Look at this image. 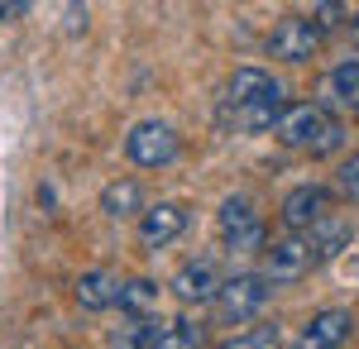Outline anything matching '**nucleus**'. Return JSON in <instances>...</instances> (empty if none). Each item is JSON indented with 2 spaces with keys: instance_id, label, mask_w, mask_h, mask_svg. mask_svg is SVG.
<instances>
[{
  "instance_id": "nucleus-3",
  "label": "nucleus",
  "mask_w": 359,
  "mask_h": 349,
  "mask_svg": "<svg viewBox=\"0 0 359 349\" xmlns=\"http://www.w3.org/2000/svg\"><path fill=\"white\" fill-rule=\"evenodd\" d=\"M326 264V254H321V244H316V235L306 230V235H287V240H278L273 249H269V264H264V282L273 287V282H302V278H311V273Z\"/></svg>"
},
{
  "instance_id": "nucleus-8",
  "label": "nucleus",
  "mask_w": 359,
  "mask_h": 349,
  "mask_svg": "<svg viewBox=\"0 0 359 349\" xmlns=\"http://www.w3.org/2000/svg\"><path fill=\"white\" fill-rule=\"evenodd\" d=\"M316 48H321V29L306 15H283L269 29V57H278V62H311Z\"/></svg>"
},
{
  "instance_id": "nucleus-12",
  "label": "nucleus",
  "mask_w": 359,
  "mask_h": 349,
  "mask_svg": "<svg viewBox=\"0 0 359 349\" xmlns=\"http://www.w3.org/2000/svg\"><path fill=\"white\" fill-rule=\"evenodd\" d=\"M120 273L111 268H86L82 278H77V287H72V296H77V306L82 311H111L115 301H120Z\"/></svg>"
},
{
  "instance_id": "nucleus-19",
  "label": "nucleus",
  "mask_w": 359,
  "mask_h": 349,
  "mask_svg": "<svg viewBox=\"0 0 359 349\" xmlns=\"http://www.w3.org/2000/svg\"><path fill=\"white\" fill-rule=\"evenodd\" d=\"M335 187H340V196H345V201H359V153H350V158L340 163Z\"/></svg>"
},
{
  "instance_id": "nucleus-5",
  "label": "nucleus",
  "mask_w": 359,
  "mask_h": 349,
  "mask_svg": "<svg viewBox=\"0 0 359 349\" xmlns=\"http://www.w3.org/2000/svg\"><path fill=\"white\" fill-rule=\"evenodd\" d=\"M125 153H130V163H139V167H168V163L182 153V139H177V130L163 125V120H139L135 130L125 135Z\"/></svg>"
},
{
  "instance_id": "nucleus-13",
  "label": "nucleus",
  "mask_w": 359,
  "mask_h": 349,
  "mask_svg": "<svg viewBox=\"0 0 359 349\" xmlns=\"http://www.w3.org/2000/svg\"><path fill=\"white\" fill-rule=\"evenodd\" d=\"M321 96H326V101H316L321 110L355 106V101H359V57H345V62L335 67L331 77H326V86H321Z\"/></svg>"
},
{
  "instance_id": "nucleus-21",
  "label": "nucleus",
  "mask_w": 359,
  "mask_h": 349,
  "mask_svg": "<svg viewBox=\"0 0 359 349\" xmlns=\"http://www.w3.org/2000/svg\"><path fill=\"white\" fill-rule=\"evenodd\" d=\"M355 39H359V20H355Z\"/></svg>"
},
{
  "instance_id": "nucleus-6",
  "label": "nucleus",
  "mask_w": 359,
  "mask_h": 349,
  "mask_svg": "<svg viewBox=\"0 0 359 349\" xmlns=\"http://www.w3.org/2000/svg\"><path fill=\"white\" fill-rule=\"evenodd\" d=\"M331 206H335V191L321 187V182H302V187H292L283 196V206H278V220L292 230V235H306V230H316L321 220H331Z\"/></svg>"
},
{
  "instance_id": "nucleus-18",
  "label": "nucleus",
  "mask_w": 359,
  "mask_h": 349,
  "mask_svg": "<svg viewBox=\"0 0 359 349\" xmlns=\"http://www.w3.org/2000/svg\"><path fill=\"white\" fill-rule=\"evenodd\" d=\"M216 349H278V330L273 325H254L245 335H230V340L216 345Z\"/></svg>"
},
{
  "instance_id": "nucleus-14",
  "label": "nucleus",
  "mask_w": 359,
  "mask_h": 349,
  "mask_svg": "<svg viewBox=\"0 0 359 349\" xmlns=\"http://www.w3.org/2000/svg\"><path fill=\"white\" fill-rule=\"evenodd\" d=\"M101 211L120 220V215H139L144 211V191H139L135 177H120V182H106L101 187Z\"/></svg>"
},
{
  "instance_id": "nucleus-20",
  "label": "nucleus",
  "mask_w": 359,
  "mask_h": 349,
  "mask_svg": "<svg viewBox=\"0 0 359 349\" xmlns=\"http://www.w3.org/2000/svg\"><path fill=\"white\" fill-rule=\"evenodd\" d=\"M20 15H29L25 0H5V5H0V25H5V20H20Z\"/></svg>"
},
{
  "instance_id": "nucleus-7",
  "label": "nucleus",
  "mask_w": 359,
  "mask_h": 349,
  "mask_svg": "<svg viewBox=\"0 0 359 349\" xmlns=\"http://www.w3.org/2000/svg\"><path fill=\"white\" fill-rule=\"evenodd\" d=\"M216 230H221L225 249L249 254V249H264V215L254 211L249 196H230L221 211H216Z\"/></svg>"
},
{
  "instance_id": "nucleus-1",
  "label": "nucleus",
  "mask_w": 359,
  "mask_h": 349,
  "mask_svg": "<svg viewBox=\"0 0 359 349\" xmlns=\"http://www.w3.org/2000/svg\"><path fill=\"white\" fill-rule=\"evenodd\" d=\"M283 106H287L283 86L264 67H235V77L225 81L221 96V125L235 135H259V130H273Z\"/></svg>"
},
{
  "instance_id": "nucleus-11",
  "label": "nucleus",
  "mask_w": 359,
  "mask_h": 349,
  "mask_svg": "<svg viewBox=\"0 0 359 349\" xmlns=\"http://www.w3.org/2000/svg\"><path fill=\"white\" fill-rule=\"evenodd\" d=\"M350 330H355V316H350L345 306H331V311H316V316L302 325V335H297L292 349H340L350 340Z\"/></svg>"
},
{
  "instance_id": "nucleus-15",
  "label": "nucleus",
  "mask_w": 359,
  "mask_h": 349,
  "mask_svg": "<svg viewBox=\"0 0 359 349\" xmlns=\"http://www.w3.org/2000/svg\"><path fill=\"white\" fill-rule=\"evenodd\" d=\"M125 316H149L154 306H158V282H149V278H130V282H120V301H115Z\"/></svg>"
},
{
  "instance_id": "nucleus-2",
  "label": "nucleus",
  "mask_w": 359,
  "mask_h": 349,
  "mask_svg": "<svg viewBox=\"0 0 359 349\" xmlns=\"http://www.w3.org/2000/svg\"><path fill=\"white\" fill-rule=\"evenodd\" d=\"M278 144L297 149V153H311V158H326L345 144V125L335 120L331 110H321L316 101H292L283 106V115L273 120Z\"/></svg>"
},
{
  "instance_id": "nucleus-16",
  "label": "nucleus",
  "mask_w": 359,
  "mask_h": 349,
  "mask_svg": "<svg viewBox=\"0 0 359 349\" xmlns=\"http://www.w3.org/2000/svg\"><path fill=\"white\" fill-rule=\"evenodd\" d=\"M154 349H206V325L201 321H168L158 330Z\"/></svg>"
},
{
  "instance_id": "nucleus-17",
  "label": "nucleus",
  "mask_w": 359,
  "mask_h": 349,
  "mask_svg": "<svg viewBox=\"0 0 359 349\" xmlns=\"http://www.w3.org/2000/svg\"><path fill=\"white\" fill-rule=\"evenodd\" d=\"M163 321L154 316H125V330H115V349H154Z\"/></svg>"
},
{
  "instance_id": "nucleus-9",
  "label": "nucleus",
  "mask_w": 359,
  "mask_h": 349,
  "mask_svg": "<svg viewBox=\"0 0 359 349\" xmlns=\"http://www.w3.org/2000/svg\"><path fill=\"white\" fill-rule=\"evenodd\" d=\"M221 268H216V259H187L182 268L172 273V296L177 301H187V306H206V301H216V292H221Z\"/></svg>"
},
{
  "instance_id": "nucleus-10",
  "label": "nucleus",
  "mask_w": 359,
  "mask_h": 349,
  "mask_svg": "<svg viewBox=\"0 0 359 349\" xmlns=\"http://www.w3.org/2000/svg\"><path fill=\"white\" fill-rule=\"evenodd\" d=\"M182 230H187V206L182 201H158V206L139 211V244L144 249H168Z\"/></svg>"
},
{
  "instance_id": "nucleus-4",
  "label": "nucleus",
  "mask_w": 359,
  "mask_h": 349,
  "mask_svg": "<svg viewBox=\"0 0 359 349\" xmlns=\"http://www.w3.org/2000/svg\"><path fill=\"white\" fill-rule=\"evenodd\" d=\"M269 301V282L259 278V273H235V278H225L221 292H216V321L221 325H245L249 316H259V306Z\"/></svg>"
}]
</instances>
